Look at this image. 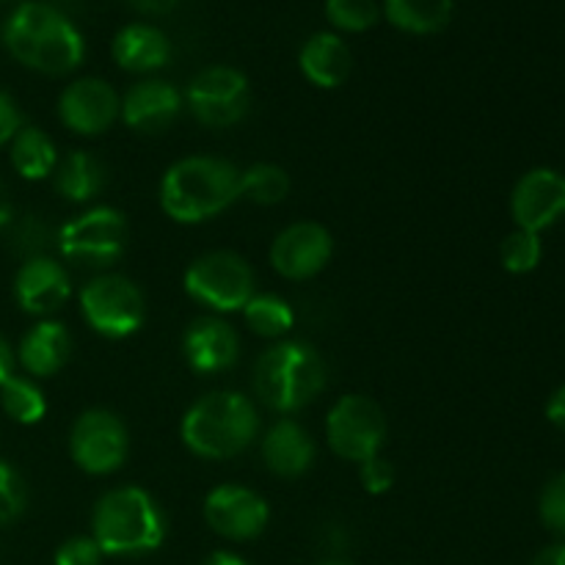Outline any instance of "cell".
<instances>
[{"mask_svg": "<svg viewBox=\"0 0 565 565\" xmlns=\"http://www.w3.org/2000/svg\"><path fill=\"white\" fill-rule=\"evenodd\" d=\"M130 452L127 425L105 408H88L70 430V456L86 475H114Z\"/></svg>", "mask_w": 565, "mask_h": 565, "instance_id": "11", "label": "cell"}, {"mask_svg": "<svg viewBox=\"0 0 565 565\" xmlns=\"http://www.w3.org/2000/svg\"><path fill=\"white\" fill-rule=\"evenodd\" d=\"M166 513L149 491L119 486L103 494L92 513V539L105 557L152 555L166 541Z\"/></svg>", "mask_w": 565, "mask_h": 565, "instance_id": "3", "label": "cell"}, {"mask_svg": "<svg viewBox=\"0 0 565 565\" xmlns=\"http://www.w3.org/2000/svg\"><path fill=\"white\" fill-rule=\"evenodd\" d=\"M22 127V114L17 108L14 99L0 88V147L11 143V138L17 136V130Z\"/></svg>", "mask_w": 565, "mask_h": 565, "instance_id": "35", "label": "cell"}, {"mask_svg": "<svg viewBox=\"0 0 565 565\" xmlns=\"http://www.w3.org/2000/svg\"><path fill=\"white\" fill-rule=\"evenodd\" d=\"M530 565H565V541H557V544L546 546L539 557H535Z\"/></svg>", "mask_w": 565, "mask_h": 565, "instance_id": "39", "label": "cell"}, {"mask_svg": "<svg viewBox=\"0 0 565 565\" xmlns=\"http://www.w3.org/2000/svg\"><path fill=\"white\" fill-rule=\"evenodd\" d=\"M0 408L6 417L14 419L17 425H36L42 423L47 414V401L44 392L33 384L31 379L22 375H11L3 386H0Z\"/></svg>", "mask_w": 565, "mask_h": 565, "instance_id": "27", "label": "cell"}, {"mask_svg": "<svg viewBox=\"0 0 565 565\" xmlns=\"http://www.w3.org/2000/svg\"><path fill=\"white\" fill-rule=\"evenodd\" d=\"M329 384L326 362L309 342L279 340L254 364V395L276 414H296Z\"/></svg>", "mask_w": 565, "mask_h": 565, "instance_id": "5", "label": "cell"}, {"mask_svg": "<svg viewBox=\"0 0 565 565\" xmlns=\"http://www.w3.org/2000/svg\"><path fill=\"white\" fill-rule=\"evenodd\" d=\"M72 356L70 329L58 320H39L17 348V362L33 379H50L58 373Z\"/></svg>", "mask_w": 565, "mask_h": 565, "instance_id": "20", "label": "cell"}, {"mask_svg": "<svg viewBox=\"0 0 565 565\" xmlns=\"http://www.w3.org/2000/svg\"><path fill=\"white\" fill-rule=\"evenodd\" d=\"M158 199L177 224H204L241 199V169L207 154L182 158L160 180Z\"/></svg>", "mask_w": 565, "mask_h": 565, "instance_id": "2", "label": "cell"}, {"mask_svg": "<svg viewBox=\"0 0 565 565\" xmlns=\"http://www.w3.org/2000/svg\"><path fill=\"white\" fill-rule=\"evenodd\" d=\"M81 315L94 334L127 340L147 323V298L127 276L103 274L81 290Z\"/></svg>", "mask_w": 565, "mask_h": 565, "instance_id": "8", "label": "cell"}, {"mask_svg": "<svg viewBox=\"0 0 565 565\" xmlns=\"http://www.w3.org/2000/svg\"><path fill=\"white\" fill-rule=\"evenodd\" d=\"M182 356L188 367L199 375L226 373L235 367L241 356V337L218 315L196 318L188 323L182 334Z\"/></svg>", "mask_w": 565, "mask_h": 565, "instance_id": "17", "label": "cell"}, {"mask_svg": "<svg viewBox=\"0 0 565 565\" xmlns=\"http://www.w3.org/2000/svg\"><path fill=\"white\" fill-rule=\"evenodd\" d=\"M359 478H362V486L367 494H386V491L395 486V469L386 458L375 456L370 461L359 463Z\"/></svg>", "mask_w": 565, "mask_h": 565, "instance_id": "34", "label": "cell"}, {"mask_svg": "<svg viewBox=\"0 0 565 565\" xmlns=\"http://www.w3.org/2000/svg\"><path fill=\"white\" fill-rule=\"evenodd\" d=\"M127 218L116 207L83 210L55 235L61 257L81 268H110L127 252Z\"/></svg>", "mask_w": 565, "mask_h": 565, "instance_id": "7", "label": "cell"}, {"mask_svg": "<svg viewBox=\"0 0 565 565\" xmlns=\"http://www.w3.org/2000/svg\"><path fill=\"white\" fill-rule=\"evenodd\" d=\"M263 461L276 478L296 480L312 469L315 458H318V447L309 430L292 417L276 419L263 436Z\"/></svg>", "mask_w": 565, "mask_h": 565, "instance_id": "19", "label": "cell"}, {"mask_svg": "<svg viewBox=\"0 0 565 565\" xmlns=\"http://www.w3.org/2000/svg\"><path fill=\"white\" fill-rule=\"evenodd\" d=\"M243 320L263 340H281L296 326L292 307L274 292H254L252 301L243 307Z\"/></svg>", "mask_w": 565, "mask_h": 565, "instance_id": "26", "label": "cell"}, {"mask_svg": "<svg viewBox=\"0 0 565 565\" xmlns=\"http://www.w3.org/2000/svg\"><path fill=\"white\" fill-rule=\"evenodd\" d=\"M3 44L11 58L42 75H70L86 58L81 31L47 3H22L3 28Z\"/></svg>", "mask_w": 565, "mask_h": 565, "instance_id": "1", "label": "cell"}, {"mask_svg": "<svg viewBox=\"0 0 565 565\" xmlns=\"http://www.w3.org/2000/svg\"><path fill=\"white\" fill-rule=\"evenodd\" d=\"M204 522L215 535L226 541H254L265 533L270 522V508L265 497L237 483L215 486L204 497Z\"/></svg>", "mask_w": 565, "mask_h": 565, "instance_id": "12", "label": "cell"}, {"mask_svg": "<svg viewBox=\"0 0 565 565\" xmlns=\"http://www.w3.org/2000/svg\"><path fill=\"white\" fill-rule=\"evenodd\" d=\"M318 565H351L348 561H323V563H318Z\"/></svg>", "mask_w": 565, "mask_h": 565, "instance_id": "42", "label": "cell"}, {"mask_svg": "<svg viewBox=\"0 0 565 565\" xmlns=\"http://www.w3.org/2000/svg\"><path fill=\"white\" fill-rule=\"evenodd\" d=\"M541 259H544V243H541V235H535V232L513 230L511 235L502 241L500 263L508 274H533L541 265Z\"/></svg>", "mask_w": 565, "mask_h": 565, "instance_id": "29", "label": "cell"}, {"mask_svg": "<svg viewBox=\"0 0 565 565\" xmlns=\"http://www.w3.org/2000/svg\"><path fill=\"white\" fill-rule=\"evenodd\" d=\"M182 108H185V97L177 92V86L160 77H149L127 88L121 97L119 119L141 136H158L174 125Z\"/></svg>", "mask_w": 565, "mask_h": 565, "instance_id": "18", "label": "cell"}, {"mask_svg": "<svg viewBox=\"0 0 565 565\" xmlns=\"http://www.w3.org/2000/svg\"><path fill=\"white\" fill-rule=\"evenodd\" d=\"M287 193H290V177L281 166L254 163L241 171V199L274 207V204L285 202Z\"/></svg>", "mask_w": 565, "mask_h": 565, "instance_id": "28", "label": "cell"}, {"mask_svg": "<svg viewBox=\"0 0 565 565\" xmlns=\"http://www.w3.org/2000/svg\"><path fill=\"white\" fill-rule=\"evenodd\" d=\"M11 218H14V207H11L9 188H6V182L0 180V232L11 224Z\"/></svg>", "mask_w": 565, "mask_h": 565, "instance_id": "40", "label": "cell"}, {"mask_svg": "<svg viewBox=\"0 0 565 565\" xmlns=\"http://www.w3.org/2000/svg\"><path fill=\"white\" fill-rule=\"evenodd\" d=\"M298 66L303 77L318 88H340L351 77L353 55L342 36L331 31H320L303 42L298 53Z\"/></svg>", "mask_w": 565, "mask_h": 565, "instance_id": "22", "label": "cell"}, {"mask_svg": "<svg viewBox=\"0 0 565 565\" xmlns=\"http://www.w3.org/2000/svg\"><path fill=\"white\" fill-rule=\"evenodd\" d=\"M28 505V491L20 472L9 461L0 458V527H9L11 522L22 516Z\"/></svg>", "mask_w": 565, "mask_h": 565, "instance_id": "32", "label": "cell"}, {"mask_svg": "<svg viewBox=\"0 0 565 565\" xmlns=\"http://www.w3.org/2000/svg\"><path fill=\"white\" fill-rule=\"evenodd\" d=\"M103 550L97 546V541L92 535H75V539L64 541V544L55 550L53 563L55 565H99L103 563Z\"/></svg>", "mask_w": 565, "mask_h": 565, "instance_id": "33", "label": "cell"}, {"mask_svg": "<svg viewBox=\"0 0 565 565\" xmlns=\"http://www.w3.org/2000/svg\"><path fill=\"white\" fill-rule=\"evenodd\" d=\"M14 362H17L14 348L9 345V340H6V337H0V386H3L11 375H14Z\"/></svg>", "mask_w": 565, "mask_h": 565, "instance_id": "38", "label": "cell"}, {"mask_svg": "<svg viewBox=\"0 0 565 565\" xmlns=\"http://www.w3.org/2000/svg\"><path fill=\"white\" fill-rule=\"evenodd\" d=\"M72 296L70 270L53 259L50 254L31 257L20 265L14 276V298L17 307L25 315L44 320L58 312Z\"/></svg>", "mask_w": 565, "mask_h": 565, "instance_id": "16", "label": "cell"}, {"mask_svg": "<svg viewBox=\"0 0 565 565\" xmlns=\"http://www.w3.org/2000/svg\"><path fill=\"white\" fill-rule=\"evenodd\" d=\"M11 166L17 174L28 182H39L53 177L58 166V149L55 141L39 127H20L17 136L11 138Z\"/></svg>", "mask_w": 565, "mask_h": 565, "instance_id": "24", "label": "cell"}, {"mask_svg": "<svg viewBox=\"0 0 565 565\" xmlns=\"http://www.w3.org/2000/svg\"><path fill=\"white\" fill-rule=\"evenodd\" d=\"M121 97L103 77H77L61 92L58 119L77 136H99L119 119Z\"/></svg>", "mask_w": 565, "mask_h": 565, "instance_id": "15", "label": "cell"}, {"mask_svg": "<svg viewBox=\"0 0 565 565\" xmlns=\"http://www.w3.org/2000/svg\"><path fill=\"white\" fill-rule=\"evenodd\" d=\"M539 516L552 535L565 541V472L552 475L544 483L539 497Z\"/></svg>", "mask_w": 565, "mask_h": 565, "instance_id": "31", "label": "cell"}, {"mask_svg": "<svg viewBox=\"0 0 565 565\" xmlns=\"http://www.w3.org/2000/svg\"><path fill=\"white\" fill-rule=\"evenodd\" d=\"M53 185L70 202H92L108 185V169L97 154L72 149L64 158H58V166L53 171Z\"/></svg>", "mask_w": 565, "mask_h": 565, "instance_id": "23", "label": "cell"}, {"mask_svg": "<svg viewBox=\"0 0 565 565\" xmlns=\"http://www.w3.org/2000/svg\"><path fill=\"white\" fill-rule=\"evenodd\" d=\"M202 565H248V563L243 561L241 555H235V552L218 550V552H213V555L204 557Z\"/></svg>", "mask_w": 565, "mask_h": 565, "instance_id": "41", "label": "cell"}, {"mask_svg": "<svg viewBox=\"0 0 565 565\" xmlns=\"http://www.w3.org/2000/svg\"><path fill=\"white\" fill-rule=\"evenodd\" d=\"M452 0H384V14L397 31L414 36L441 33L452 20Z\"/></svg>", "mask_w": 565, "mask_h": 565, "instance_id": "25", "label": "cell"}, {"mask_svg": "<svg viewBox=\"0 0 565 565\" xmlns=\"http://www.w3.org/2000/svg\"><path fill=\"white\" fill-rule=\"evenodd\" d=\"M334 254V237L318 221H298L270 243V265L281 279L303 281L318 276Z\"/></svg>", "mask_w": 565, "mask_h": 565, "instance_id": "13", "label": "cell"}, {"mask_svg": "<svg viewBox=\"0 0 565 565\" xmlns=\"http://www.w3.org/2000/svg\"><path fill=\"white\" fill-rule=\"evenodd\" d=\"M511 215L516 230L535 232L552 230L565 218V174L550 166L530 169L519 177L511 191Z\"/></svg>", "mask_w": 565, "mask_h": 565, "instance_id": "14", "label": "cell"}, {"mask_svg": "<svg viewBox=\"0 0 565 565\" xmlns=\"http://www.w3.org/2000/svg\"><path fill=\"white\" fill-rule=\"evenodd\" d=\"M259 434V412L252 397L221 390L199 397L180 423L182 445L207 461H226L254 445Z\"/></svg>", "mask_w": 565, "mask_h": 565, "instance_id": "4", "label": "cell"}, {"mask_svg": "<svg viewBox=\"0 0 565 565\" xmlns=\"http://www.w3.org/2000/svg\"><path fill=\"white\" fill-rule=\"evenodd\" d=\"M386 434L384 408L367 395H342L326 417V439L342 461L364 463L381 456Z\"/></svg>", "mask_w": 565, "mask_h": 565, "instance_id": "9", "label": "cell"}, {"mask_svg": "<svg viewBox=\"0 0 565 565\" xmlns=\"http://www.w3.org/2000/svg\"><path fill=\"white\" fill-rule=\"evenodd\" d=\"M381 6L375 0H326V20L345 33H364L379 22Z\"/></svg>", "mask_w": 565, "mask_h": 565, "instance_id": "30", "label": "cell"}, {"mask_svg": "<svg viewBox=\"0 0 565 565\" xmlns=\"http://www.w3.org/2000/svg\"><path fill=\"white\" fill-rule=\"evenodd\" d=\"M546 419L565 434V384L557 386L550 395V401H546Z\"/></svg>", "mask_w": 565, "mask_h": 565, "instance_id": "36", "label": "cell"}, {"mask_svg": "<svg viewBox=\"0 0 565 565\" xmlns=\"http://www.w3.org/2000/svg\"><path fill=\"white\" fill-rule=\"evenodd\" d=\"M185 105L199 125L210 130H226L246 119L252 108V86L241 70L215 64L188 83Z\"/></svg>", "mask_w": 565, "mask_h": 565, "instance_id": "10", "label": "cell"}, {"mask_svg": "<svg viewBox=\"0 0 565 565\" xmlns=\"http://www.w3.org/2000/svg\"><path fill=\"white\" fill-rule=\"evenodd\" d=\"M127 3L136 11H141V14H169L182 0H127Z\"/></svg>", "mask_w": 565, "mask_h": 565, "instance_id": "37", "label": "cell"}, {"mask_svg": "<svg viewBox=\"0 0 565 565\" xmlns=\"http://www.w3.org/2000/svg\"><path fill=\"white\" fill-rule=\"evenodd\" d=\"M182 287L199 307L215 315H226L243 312V307L257 292V279H254L252 265L241 254L207 252L188 265Z\"/></svg>", "mask_w": 565, "mask_h": 565, "instance_id": "6", "label": "cell"}, {"mask_svg": "<svg viewBox=\"0 0 565 565\" xmlns=\"http://www.w3.org/2000/svg\"><path fill=\"white\" fill-rule=\"evenodd\" d=\"M110 53L125 72L149 75V72H158L169 64L171 42L160 28L147 25V22H132L116 33Z\"/></svg>", "mask_w": 565, "mask_h": 565, "instance_id": "21", "label": "cell"}]
</instances>
